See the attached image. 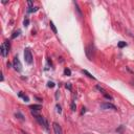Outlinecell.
<instances>
[{"instance_id":"cell-21","label":"cell","mask_w":134,"mask_h":134,"mask_svg":"<svg viewBox=\"0 0 134 134\" xmlns=\"http://www.w3.org/2000/svg\"><path fill=\"white\" fill-rule=\"evenodd\" d=\"M96 89H98V90H100L103 94H105V93H106V91H105V90H104V89H103L101 86H98V85H97V86H96Z\"/></svg>"},{"instance_id":"cell-19","label":"cell","mask_w":134,"mask_h":134,"mask_svg":"<svg viewBox=\"0 0 134 134\" xmlns=\"http://www.w3.org/2000/svg\"><path fill=\"white\" fill-rule=\"evenodd\" d=\"M56 86V84L53 83V82H51V81H49L48 83H47V87H49V88H53Z\"/></svg>"},{"instance_id":"cell-2","label":"cell","mask_w":134,"mask_h":134,"mask_svg":"<svg viewBox=\"0 0 134 134\" xmlns=\"http://www.w3.org/2000/svg\"><path fill=\"white\" fill-rule=\"evenodd\" d=\"M10 48H11V44H10V41H4L3 43L0 46V52H1V56L3 58H6L9 55L10 51Z\"/></svg>"},{"instance_id":"cell-1","label":"cell","mask_w":134,"mask_h":134,"mask_svg":"<svg viewBox=\"0 0 134 134\" xmlns=\"http://www.w3.org/2000/svg\"><path fill=\"white\" fill-rule=\"evenodd\" d=\"M32 114L35 116V118L37 119V122L43 127V128L45 129V130H48V123H47V121L46 119L42 116V115H40V114H38L37 112H35V111H32Z\"/></svg>"},{"instance_id":"cell-25","label":"cell","mask_w":134,"mask_h":134,"mask_svg":"<svg viewBox=\"0 0 134 134\" xmlns=\"http://www.w3.org/2000/svg\"><path fill=\"white\" fill-rule=\"evenodd\" d=\"M27 4H29V8H32V5H33V2H32V1H29V2H27Z\"/></svg>"},{"instance_id":"cell-16","label":"cell","mask_w":134,"mask_h":134,"mask_svg":"<svg viewBox=\"0 0 134 134\" xmlns=\"http://www.w3.org/2000/svg\"><path fill=\"white\" fill-rule=\"evenodd\" d=\"M125 46H127V43H126V42H124V41L118 42V47H119V48H123V47H125Z\"/></svg>"},{"instance_id":"cell-7","label":"cell","mask_w":134,"mask_h":134,"mask_svg":"<svg viewBox=\"0 0 134 134\" xmlns=\"http://www.w3.org/2000/svg\"><path fill=\"white\" fill-rule=\"evenodd\" d=\"M52 127H53L55 134H63L62 128H61V126H60L58 123H53V124H52Z\"/></svg>"},{"instance_id":"cell-13","label":"cell","mask_w":134,"mask_h":134,"mask_svg":"<svg viewBox=\"0 0 134 134\" xmlns=\"http://www.w3.org/2000/svg\"><path fill=\"white\" fill-rule=\"evenodd\" d=\"M49 25H50V29L52 30V32H53L55 34L58 33V31H57V29H56V26H55V24H53L52 21H50V22H49Z\"/></svg>"},{"instance_id":"cell-12","label":"cell","mask_w":134,"mask_h":134,"mask_svg":"<svg viewBox=\"0 0 134 134\" xmlns=\"http://www.w3.org/2000/svg\"><path fill=\"white\" fill-rule=\"evenodd\" d=\"M83 73L84 74H86L88 77H90V79H92V80H95V76H93L92 74H91V73H89L88 71H87V70H83Z\"/></svg>"},{"instance_id":"cell-18","label":"cell","mask_w":134,"mask_h":134,"mask_svg":"<svg viewBox=\"0 0 134 134\" xmlns=\"http://www.w3.org/2000/svg\"><path fill=\"white\" fill-rule=\"evenodd\" d=\"M20 35V31H17V32H15L13 35H12V39H15V38H17L18 36Z\"/></svg>"},{"instance_id":"cell-11","label":"cell","mask_w":134,"mask_h":134,"mask_svg":"<svg viewBox=\"0 0 134 134\" xmlns=\"http://www.w3.org/2000/svg\"><path fill=\"white\" fill-rule=\"evenodd\" d=\"M23 25H24V27H27V26H29L30 25V18L29 17H25L24 18V20H23Z\"/></svg>"},{"instance_id":"cell-5","label":"cell","mask_w":134,"mask_h":134,"mask_svg":"<svg viewBox=\"0 0 134 134\" xmlns=\"http://www.w3.org/2000/svg\"><path fill=\"white\" fill-rule=\"evenodd\" d=\"M13 67L18 72H20L21 70H22V64H21V62H20V60H19L18 57L14 58V60H13Z\"/></svg>"},{"instance_id":"cell-9","label":"cell","mask_w":134,"mask_h":134,"mask_svg":"<svg viewBox=\"0 0 134 134\" xmlns=\"http://www.w3.org/2000/svg\"><path fill=\"white\" fill-rule=\"evenodd\" d=\"M15 116L18 118V119H20V121H25V118H24V116H23V114L22 113H21V112L20 111H17L16 112V113H15Z\"/></svg>"},{"instance_id":"cell-23","label":"cell","mask_w":134,"mask_h":134,"mask_svg":"<svg viewBox=\"0 0 134 134\" xmlns=\"http://www.w3.org/2000/svg\"><path fill=\"white\" fill-rule=\"evenodd\" d=\"M123 129H124V127H123V126H121V127H119V128H118V129H116V132H119V133H121Z\"/></svg>"},{"instance_id":"cell-3","label":"cell","mask_w":134,"mask_h":134,"mask_svg":"<svg viewBox=\"0 0 134 134\" xmlns=\"http://www.w3.org/2000/svg\"><path fill=\"white\" fill-rule=\"evenodd\" d=\"M24 60L27 64H32L33 63V55H32V51L30 48H25L24 50Z\"/></svg>"},{"instance_id":"cell-20","label":"cell","mask_w":134,"mask_h":134,"mask_svg":"<svg viewBox=\"0 0 134 134\" xmlns=\"http://www.w3.org/2000/svg\"><path fill=\"white\" fill-rule=\"evenodd\" d=\"M56 109H57V112H58V113H60V114L62 113V108H61L60 105H58V104L56 105Z\"/></svg>"},{"instance_id":"cell-26","label":"cell","mask_w":134,"mask_h":134,"mask_svg":"<svg viewBox=\"0 0 134 134\" xmlns=\"http://www.w3.org/2000/svg\"><path fill=\"white\" fill-rule=\"evenodd\" d=\"M86 112V108L85 107H83V110H82V114H84Z\"/></svg>"},{"instance_id":"cell-24","label":"cell","mask_w":134,"mask_h":134,"mask_svg":"<svg viewBox=\"0 0 134 134\" xmlns=\"http://www.w3.org/2000/svg\"><path fill=\"white\" fill-rule=\"evenodd\" d=\"M66 88L68 89V90H71V85L68 83V84H66Z\"/></svg>"},{"instance_id":"cell-4","label":"cell","mask_w":134,"mask_h":134,"mask_svg":"<svg viewBox=\"0 0 134 134\" xmlns=\"http://www.w3.org/2000/svg\"><path fill=\"white\" fill-rule=\"evenodd\" d=\"M85 52H86L87 58H88L89 60H92V58L94 57V47H93V45H92V44H89V45L86 47Z\"/></svg>"},{"instance_id":"cell-22","label":"cell","mask_w":134,"mask_h":134,"mask_svg":"<svg viewBox=\"0 0 134 134\" xmlns=\"http://www.w3.org/2000/svg\"><path fill=\"white\" fill-rule=\"evenodd\" d=\"M71 110H72V111H75V110H76V105H75L74 103L71 104Z\"/></svg>"},{"instance_id":"cell-27","label":"cell","mask_w":134,"mask_h":134,"mask_svg":"<svg viewBox=\"0 0 134 134\" xmlns=\"http://www.w3.org/2000/svg\"><path fill=\"white\" fill-rule=\"evenodd\" d=\"M133 83H134V82H133ZM133 85H134V84H133Z\"/></svg>"},{"instance_id":"cell-17","label":"cell","mask_w":134,"mask_h":134,"mask_svg":"<svg viewBox=\"0 0 134 134\" xmlns=\"http://www.w3.org/2000/svg\"><path fill=\"white\" fill-rule=\"evenodd\" d=\"M37 11H38V8H29L27 9V13H34Z\"/></svg>"},{"instance_id":"cell-14","label":"cell","mask_w":134,"mask_h":134,"mask_svg":"<svg viewBox=\"0 0 134 134\" xmlns=\"http://www.w3.org/2000/svg\"><path fill=\"white\" fill-rule=\"evenodd\" d=\"M73 4L75 5V10H76L77 14H79V16L82 17V12H81V10H80V8H79V5H77V3H76V2H73Z\"/></svg>"},{"instance_id":"cell-6","label":"cell","mask_w":134,"mask_h":134,"mask_svg":"<svg viewBox=\"0 0 134 134\" xmlns=\"http://www.w3.org/2000/svg\"><path fill=\"white\" fill-rule=\"evenodd\" d=\"M101 109H103V110L112 109V110H114V111L117 110V108L115 107L113 104H111V103H103V104H101Z\"/></svg>"},{"instance_id":"cell-8","label":"cell","mask_w":134,"mask_h":134,"mask_svg":"<svg viewBox=\"0 0 134 134\" xmlns=\"http://www.w3.org/2000/svg\"><path fill=\"white\" fill-rule=\"evenodd\" d=\"M30 109H31V111H40L41 109H42V106L41 105H32V106H30Z\"/></svg>"},{"instance_id":"cell-15","label":"cell","mask_w":134,"mask_h":134,"mask_svg":"<svg viewBox=\"0 0 134 134\" xmlns=\"http://www.w3.org/2000/svg\"><path fill=\"white\" fill-rule=\"evenodd\" d=\"M64 74L67 75V76L71 75V70H70L69 68H65V69H64Z\"/></svg>"},{"instance_id":"cell-10","label":"cell","mask_w":134,"mask_h":134,"mask_svg":"<svg viewBox=\"0 0 134 134\" xmlns=\"http://www.w3.org/2000/svg\"><path fill=\"white\" fill-rule=\"evenodd\" d=\"M18 96H19V97H22L24 102H30V98H29V96H27V95H25V94H23L22 92H20V93L18 94Z\"/></svg>"}]
</instances>
